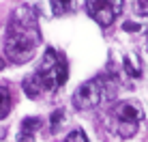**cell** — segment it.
<instances>
[{"label":"cell","mask_w":148,"mask_h":142,"mask_svg":"<svg viewBox=\"0 0 148 142\" xmlns=\"http://www.w3.org/2000/svg\"><path fill=\"white\" fill-rule=\"evenodd\" d=\"M9 112H11V93L0 86V119H4Z\"/></svg>","instance_id":"7"},{"label":"cell","mask_w":148,"mask_h":142,"mask_svg":"<svg viewBox=\"0 0 148 142\" xmlns=\"http://www.w3.org/2000/svg\"><path fill=\"white\" fill-rule=\"evenodd\" d=\"M62 121H64V112H62V110H56V112L52 114V119H49V123H52V125H49V131H52V134H58Z\"/></svg>","instance_id":"9"},{"label":"cell","mask_w":148,"mask_h":142,"mask_svg":"<svg viewBox=\"0 0 148 142\" xmlns=\"http://www.w3.org/2000/svg\"><path fill=\"white\" fill-rule=\"evenodd\" d=\"M125 69H127V73H129V75H133V78H140V71H137V67H133V65H131L129 58H125Z\"/></svg>","instance_id":"12"},{"label":"cell","mask_w":148,"mask_h":142,"mask_svg":"<svg viewBox=\"0 0 148 142\" xmlns=\"http://www.w3.org/2000/svg\"><path fill=\"white\" fill-rule=\"evenodd\" d=\"M39 127H41V119H37V116H30V119L22 121V134H26V136H32Z\"/></svg>","instance_id":"8"},{"label":"cell","mask_w":148,"mask_h":142,"mask_svg":"<svg viewBox=\"0 0 148 142\" xmlns=\"http://www.w3.org/2000/svg\"><path fill=\"white\" fill-rule=\"evenodd\" d=\"M62 142H88V138H86V134L82 129H73Z\"/></svg>","instance_id":"10"},{"label":"cell","mask_w":148,"mask_h":142,"mask_svg":"<svg viewBox=\"0 0 148 142\" xmlns=\"http://www.w3.org/2000/svg\"><path fill=\"white\" fill-rule=\"evenodd\" d=\"M133 9H135L137 15H148V0H135Z\"/></svg>","instance_id":"11"},{"label":"cell","mask_w":148,"mask_h":142,"mask_svg":"<svg viewBox=\"0 0 148 142\" xmlns=\"http://www.w3.org/2000/svg\"><path fill=\"white\" fill-rule=\"evenodd\" d=\"M142 119H144V110L137 101H118L105 114V127L118 138H131L137 134Z\"/></svg>","instance_id":"3"},{"label":"cell","mask_w":148,"mask_h":142,"mask_svg":"<svg viewBox=\"0 0 148 142\" xmlns=\"http://www.w3.org/2000/svg\"><path fill=\"white\" fill-rule=\"evenodd\" d=\"M67 63L56 50H45L41 65L37 67L34 73H30L24 80V93L30 99H39L41 95H49L56 93L64 82H67Z\"/></svg>","instance_id":"2"},{"label":"cell","mask_w":148,"mask_h":142,"mask_svg":"<svg viewBox=\"0 0 148 142\" xmlns=\"http://www.w3.org/2000/svg\"><path fill=\"white\" fill-rule=\"evenodd\" d=\"M4 69V58H0V71Z\"/></svg>","instance_id":"14"},{"label":"cell","mask_w":148,"mask_h":142,"mask_svg":"<svg viewBox=\"0 0 148 142\" xmlns=\"http://www.w3.org/2000/svg\"><path fill=\"white\" fill-rule=\"evenodd\" d=\"M49 2H52V11L56 15H64L75 9V0H49Z\"/></svg>","instance_id":"6"},{"label":"cell","mask_w":148,"mask_h":142,"mask_svg":"<svg viewBox=\"0 0 148 142\" xmlns=\"http://www.w3.org/2000/svg\"><path fill=\"white\" fill-rule=\"evenodd\" d=\"M116 82L110 78H95L88 80L73 93V105L77 110H92L108 103L116 97Z\"/></svg>","instance_id":"4"},{"label":"cell","mask_w":148,"mask_h":142,"mask_svg":"<svg viewBox=\"0 0 148 142\" xmlns=\"http://www.w3.org/2000/svg\"><path fill=\"white\" fill-rule=\"evenodd\" d=\"M41 43V30L32 7H17L9 17L4 32V54L15 65L28 63Z\"/></svg>","instance_id":"1"},{"label":"cell","mask_w":148,"mask_h":142,"mask_svg":"<svg viewBox=\"0 0 148 142\" xmlns=\"http://www.w3.org/2000/svg\"><path fill=\"white\" fill-rule=\"evenodd\" d=\"M122 2L125 0H86L90 17L97 19L101 26H110L122 11Z\"/></svg>","instance_id":"5"},{"label":"cell","mask_w":148,"mask_h":142,"mask_svg":"<svg viewBox=\"0 0 148 142\" xmlns=\"http://www.w3.org/2000/svg\"><path fill=\"white\" fill-rule=\"evenodd\" d=\"M122 28H125L127 32H135V30H140V24H135V22H125V24H122Z\"/></svg>","instance_id":"13"}]
</instances>
